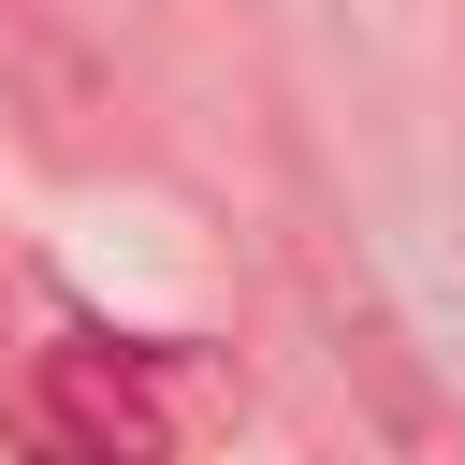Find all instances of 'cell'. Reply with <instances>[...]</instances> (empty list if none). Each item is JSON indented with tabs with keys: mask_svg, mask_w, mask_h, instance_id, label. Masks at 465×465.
<instances>
[{
	"mask_svg": "<svg viewBox=\"0 0 465 465\" xmlns=\"http://www.w3.org/2000/svg\"><path fill=\"white\" fill-rule=\"evenodd\" d=\"M0 421H15L29 465H174V407H160V378H145L116 334L29 349V378L0 392Z\"/></svg>",
	"mask_w": 465,
	"mask_h": 465,
	"instance_id": "obj_1",
	"label": "cell"
},
{
	"mask_svg": "<svg viewBox=\"0 0 465 465\" xmlns=\"http://www.w3.org/2000/svg\"><path fill=\"white\" fill-rule=\"evenodd\" d=\"M320 334H334V378L363 392V421L392 436V465H465V421H450L436 363L407 349V320H392V305H378L363 276H349V291L320 276Z\"/></svg>",
	"mask_w": 465,
	"mask_h": 465,
	"instance_id": "obj_2",
	"label": "cell"
}]
</instances>
